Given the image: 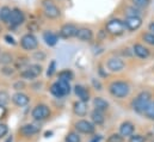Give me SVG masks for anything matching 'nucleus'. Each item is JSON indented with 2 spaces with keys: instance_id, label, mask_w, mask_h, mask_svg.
Returning <instances> with one entry per match:
<instances>
[{
  "instance_id": "38",
  "label": "nucleus",
  "mask_w": 154,
  "mask_h": 142,
  "mask_svg": "<svg viewBox=\"0 0 154 142\" xmlns=\"http://www.w3.org/2000/svg\"><path fill=\"white\" fill-rule=\"evenodd\" d=\"M7 131H8L7 125H6V124L0 123V139H1V137H4V136L7 134Z\"/></svg>"
},
{
  "instance_id": "9",
  "label": "nucleus",
  "mask_w": 154,
  "mask_h": 142,
  "mask_svg": "<svg viewBox=\"0 0 154 142\" xmlns=\"http://www.w3.org/2000/svg\"><path fill=\"white\" fill-rule=\"evenodd\" d=\"M75 129L79 133H82V134H92V133H94L96 127L90 121L80 119V121H78L77 123H75Z\"/></svg>"
},
{
  "instance_id": "47",
  "label": "nucleus",
  "mask_w": 154,
  "mask_h": 142,
  "mask_svg": "<svg viewBox=\"0 0 154 142\" xmlns=\"http://www.w3.org/2000/svg\"><path fill=\"white\" fill-rule=\"evenodd\" d=\"M0 32H1V26H0Z\"/></svg>"
},
{
  "instance_id": "45",
  "label": "nucleus",
  "mask_w": 154,
  "mask_h": 142,
  "mask_svg": "<svg viewBox=\"0 0 154 142\" xmlns=\"http://www.w3.org/2000/svg\"><path fill=\"white\" fill-rule=\"evenodd\" d=\"M100 140H102V136H100V135H97L96 137H93V140L91 142H99Z\"/></svg>"
},
{
  "instance_id": "36",
  "label": "nucleus",
  "mask_w": 154,
  "mask_h": 142,
  "mask_svg": "<svg viewBox=\"0 0 154 142\" xmlns=\"http://www.w3.org/2000/svg\"><path fill=\"white\" fill-rule=\"evenodd\" d=\"M56 71V62H55V60H53L51 62H50V65H49V67H48V71H47V75L48 76H51Z\"/></svg>"
},
{
  "instance_id": "6",
  "label": "nucleus",
  "mask_w": 154,
  "mask_h": 142,
  "mask_svg": "<svg viewBox=\"0 0 154 142\" xmlns=\"http://www.w3.org/2000/svg\"><path fill=\"white\" fill-rule=\"evenodd\" d=\"M20 45L25 50H35L38 47V41L32 34H25L20 38Z\"/></svg>"
},
{
  "instance_id": "35",
  "label": "nucleus",
  "mask_w": 154,
  "mask_h": 142,
  "mask_svg": "<svg viewBox=\"0 0 154 142\" xmlns=\"http://www.w3.org/2000/svg\"><path fill=\"white\" fill-rule=\"evenodd\" d=\"M124 139L121 134H112L109 139H108V142H123Z\"/></svg>"
},
{
  "instance_id": "5",
  "label": "nucleus",
  "mask_w": 154,
  "mask_h": 142,
  "mask_svg": "<svg viewBox=\"0 0 154 142\" xmlns=\"http://www.w3.org/2000/svg\"><path fill=\"white\" fill-rule=\"evenodd\" d=\"M50 113H51L50 109L45 104H38V105H36V106L34 107L32 111H31V116L36 121H44V119H47L50 116Z\"/></svg>"
},
{
  "instance_id": "37",
  "label": "nucleus",
  "mask_w": 154,
  "mask_h": 142,
  "mask_svg": "<svg viewBox=\"0 0 154 142\" xmlns=\"http://www.w3.org/2000/svg\"><path fill=\"white\" fill-rule=\"evenodd\" d=\"M146 141V137L142 136V135H131L129 142H145Z\"/></svg>"
},
{
  "instance_id": "28",
  "label": "nucleus",
  "mask_w": 154,
  "mask_h": 142,
  "mask_svg": "<svg viewBox=\"0 0 154 142\" xmlns=\"http://www.w3.org/2000/svg\"><path fill=\"white\" fill-rule=\"evenodd\" d=\"M66 142H81V139H80V136L78 135L77 133H69V134H67V136H66Z\"/></svg>"
},
{
  "instance_id": "14",
  "label": "nucleus",
  "mask_w": 154,
  "mask_h": 142,
  "mask_svg": "<svg viewBox=\"0 0 154 142\" xmlns=\"http://www.w3.org/2000/svg\"><path fill=\"white\" fill-rule=\"evenodd\" d=\"M133 51H134V54H135L137 57H140V59H147V57L149 56V54H151L149 50H148L145 45H142V44H140V43L134 44Z\"/></svg>"
},
{
  "instance_id": "13",
  "label": "nucleus",
  "mask_w": 154,
  "mask_h": 142,
  "mask_svg": "<svg viewBox=\"0 0 154 142\" xmlns=\"http://www.w3.org/2000/svg\"><path fill=\"white\" fill-rule=\"evenodd\" d=\"M12 102L17 105V106H25V105H28L29 104V102H30V99H29V97L25 94V93H22V92H17V93H14L13 96H12Z\"/></svg>"
},
{
  "instance_id": "42",
  "label": "nucleus",
  "mask_w": 154,
  "mask_h": 142,
  "mask_svg": "<svg viewBox=\"0 0 154 142\" xmlns=\"http://www.w3.org/2000/svg\"><path fill=\"white\" fill-rule=\"evenodd\" d=\"M92 85H93V87H94L96 90H98V91L102 90V84L99 82V80H97V79H92Z\"/></svg>"
},
{
  "instance_id": "22",
  "label": "nucleus",
  "mask_w": 154,
  "mask_h": 142,
  "mask_svg": "<svg viewBox=\"0 0 154 142\" xmlns=\"http://www.w3.org/2000/svg\"><path fill=\"white\" fill-rule=\"evenodd\" d=\"M91 119L93 122V124H97V125H100L104 123L105 121V117L103 115V112L98 111V110H93L92 113H91Z\"/></svg>"
},
{
  "instance_id": "46",
  "label": "nucleus",
  "mask_w": 154,
  "mask_h": 142,
  "mask_svg": "<svg viewBox=\"0 0 154 142\" xmlns=\"http://www.w3.org/2000/svg\"><path fill=\"white\" fill-rule=\"evenodd\" d=\"M12 141H13V137H12V136H10V137H8L5 142H12Z\"/></svg>"
},
{
  "instance_id": "27",
  "label": "nucleus",
  "mask_w": 154,
  "mask_h": 142,
  "mask_svg": "<svg viewBox=\"0 0 154 142\" xmlns=\"http://www.w3.org/2000/svg\"><path fill=\"white\" fill-rule=\"evenodd\" d=\"M12 61H13V57H12L11 54H8V53H2V54H1V56H0V62H1L2 65H8V63H11Z\"/></svg>"
},
{
  "instance_id": "21",
  "label": "nucleus",
  "mask_w": 154,
  "mask_h": 142,
  "mask_svg": "<svg viewBox=\"0 0 154 142\" xmlns=\"http://www.w3.org/2000/svg\"><path fill=\"white\" fill-rule=\"evenodd\" d=\"M38 130H39L38 127H36V125H34V124H25V125H23V127L20 128V133H22L24 136H26V137L37 134Z\"/></svg>"
},
{
  "instance_id": "32",
  "label": "nucleus",
  "mask_w": 154,
  "mask_h": 142,
  "mask_svg": "<svg viewBox=\"0 0 154 142\" xmlns=\"http://www.w3.org/2000/svg\"><path fill=\"white\" fill-rule=\"evenodd\" d=\"M10 102V96L7 92L1 91L0 92V105H6Z\"/></svg>"
},
{
  "instance_id": "29",
  "label": "nucleus",
  "mask_w": 154,
  "mask_h": 142,
  "mask_svg": "<svg viewBox=\"0 0 154 142\" xmlns=\"http://www.w3.org/2000/svg\"><path fill=\"white\" fill-rule=\"evenodd\" d=\"M131 2H133V5H134V6L143 8V7H147V6L149 5L151 0H131Z\"/></svg>"
},
{
  "instance_id": "18",
  "label": "nucleus",
  "mask_w": 154,
  "mask_h": 142,
  "mask_svg": "<svg viewBox=\"0 0 154 142\" xmlns=\"http://www.w3.org/2000/svg\"><path fill=\"white\" fill-rule=\"evenodd\" d=\"M43 39H44L45 44L49 45V47H54V45H56V43H57V41H59L57 35L54 34V32L50 31V30H47V31L43 32Z\"/></svg>"
},
{
  "instance_id": "12",
  "label": "nucleus",
  "mask_w": 154,
  "mask_h": 142,
  "mask_svg": "<svg viewBox=\"0 0 154 142\" xmlns=\"http://www.w3.org/2000/svg\"><path fill=\"white\" fill-rule=\"evenodd\" d=\"M106 66H108L109 71L121 72L123 68H124L125 63H124V61H123L122 59H119V57H111V59H109V60H108Z\"/></svg>"
},
{
  "instance_id": "7",
  "label": "nucleus",
  "mask_w": 154,
  "mask_h": 142,
  "mask_svg": "<svg viewBox=\"0 0 154 142\" xmlns=\"http://www.w3.org/2000/svg\"><path fill=\"white\" fill-rule=\"evenodd\" d=\"M42 73V67L39 65H30L20 73V76L26 80H34Z\"/></svg>"
},
{
  "instance_id": "3",
  "label": "nucleus",
  "mask_w": 154,
  "mask_h": 142,
  "mask_svg": "<svg viewBox=\"0 0 154 142\" xmlns=\"http://www.w3.org/2000/svg\"><path fill=\"white\" fill-rule=\"evenodd\" d=\"M105 29L111 35L119 36L125 31V25H124V22H122L121 19H117L116 18V19H111V20H109L106 23Z\"/></svg>"
},
{
  "instance_id": "44",
  "label": "nucleus",
  "mask_w": 154,
  "mask_h": 142,
  "mask_svg": "<svg viewBox=\"0 0 154 142\" xmlns=\"http://www.w3.org/2000/svg\"><path fill=\"white\" fill-rule=\"evenodd\" d=\"M148 30H149L152 34H154V22L149 23V25H148Z\"/></svg>"
},
{
  "instance_id": "4",
  "label": "nucleus",
  "mask_w": 154,
  "mask_h": 142,
  "mask_svg": "<svg viewBox=\"0 0 154 142\" xmlns=\"http://www.w3.org/2000/svg\"><path fill=\"white\" fill-rule=\"evenodd\" d=\"M42 6H43V12H44L45 17H48L50 19H56L60 17L61 11L51 0H43Z\"/></svg>"
},
{
  "instance_id": "34",
  "label": "nucleus",
  "mask_w": 154,
  "mask_h": 142,
  "mask_svg": "<svg viewBox=\"0 0 154 142\" xmlns=\"http://www.w3.org/2000/svg\"><path fill=\"white\" fill-rule=\"evenodd\" d=\"M32 57H34V60H36V61H44V60H45V54H44L43 51H41V50H37V51L34 53Z\"/></svg>"
},
{
  "instance_id": "40",
  "label": "nucleus",
  "mask_w": 154,
  "mask_h": 142,
  "mask_svg": "<svg viewBox=\"0 0 154 142\" xmlns=\"http://www.w3.org/2000/svg\"><path fill=\"white\" fill-rule=\"evenodd\" d=\"M4 39L6 41V43H8V44H11V45H16V39L11 35H5L4 36Z\"/></svg>"
},
{
  "instance_id": "20",
  "label": "nucleus",
  "mask_w": 154,
  "mask_h": 142,
  "mask_svg": "<svg viewBox=\"0 0 154 142\" xmlns=\"http://www.w3.org/2000/svg\"><path fill=\"white\" fill-rule=\"evenodd\" d=\"M93 105H94V110H98L100 112H104L109 109V103L102 98V97H97L93 99Z\"/></svg>"
},
{
  "instance_id": "26",
  "label": "nucleus",
  "mask_w": 154,
  "mask_h": 142,
  "mask_svg": "<svg viewBox=\"0 0 154 142\" xmlns=\"http://www.w3.org/2000/svg\"><path fill=\"white\" fill-rule=\"evenodd\" d=\"M56 82L59 84V86H60V88H61V91L63 92V94H65V96L69 94V92H71V85H69V82H68V81L57 80Z\"/></svg>"
},
{
  "instance_id": "30",
  "label": "nucleus",
  "mask_w": 154,
  "mask_h": 142,
  "mask_svg": "<svg viewBox=\"0 0 154 142\" xmlns=\"http://www.w3.org/2000/svg\"><path fill=\"white\" fill-rule=\"evenodd\" d=\"M142 38H143V41L147 44L154 45V34H152V32H146V34L142 35Z\"/></svg>"
},
{
  "instance_id": "43",
  "label": "nucleus",
  "mask_w": 154,
  "mask_h": 142,
  "mask_svg": "<svg viewBox=\"0 0 154 142\" xmlns=\"http://www.w3.org/2000/svg\"><path fill=\"white\" fill-rule=\"evenodd\" d=\"M7 115V109L5 105H0V119L5 118V116Z\"/></svg>"
},
{
  "instance_id": "1",
  "label": "nucleus",
  "mask_w": 154,
  "mask_h": 142,
  "mask_svg": "<svg viewBox=\"0 0 154 142\" xmlns=\"http://www.w3.org/2000/svg\"><path fill=\"white\" fill-rule=\"evenodd\" d=\"M151 98H152V94L148 91L140 92L136 96V98L133 100V104H131L134 111H136L137 113H145V111L147 110V107L149 106V104L152 103L151 102Z\"/></svg>"
},
{
  "instance_id": "11",
  "label": "nucleus",
  "mask_w": 154,
  "mask_h": 142,
  "mask_svg": "<svg viewBox=\"0 0 154 142\" xmlns=\"http://www.w3.org/2000/svg\"><path fill=\"white\" fill-rule=\"evenodd\" d=\"M125 29L129 31H135L142 25V19L140 17H127L124 20Z\"/></svg>"
},
{
  "instance_id": "39",
  "label": "nucleus",
  "mask_w": 154,
  "mask_h": 142,
  "mask_svg": "<svg viewBox=\"0 0 154 142\" xmlns=\"http://www.w3.org/2000/svg\"><path fill=\"white\" fill-rule=\"evenodd\" d=\"M24 87H25V84H24V81H17V82H14V85H13V88L14 90H17V91H20V90H24Z\"/></svg>"
},
{
  "instance_id": "31",
  "label": "nucleus",
  "mask_w": 154,
  "mask_h": 142,
  "mask_svg": "<svg viewBox=\"0 0 154 142\" xmlns=\"http://www.w3.org/2000/svg\"><path fill=\"white\" fill-rule=\"evenodd\" d=\"M127 17H140V11L134 7H127Z\"/></svg>"
},
{
  "instance_id": "8",
  "label": "nucleus",
  "mask_w": 154,
  "mask_h": 142,
  "mask_svg": "<svg viewBox=\"0 0 154 142\" xmlns=\"http://www.w3.org/2000/svg\"><path fill=\"white\" fill-rule=\"evenodd\" d=\"M24 22H25L24 12L19 8H13L11 12V17L8 19V24H11L12 26H18V25L23 24Z\"/></svg>"
},
{
  "instance_id": "15",
  "label": "nucleus",
  "mask_w": 154,
  "mask_h": 142,
  "mask_svg": "<svg viewBox=\"0 0 154 142\" xmlns=\"http://www.w3.org/2000/svg\"><path fill=\"white\" fill-rule=\"evenodd\" d=\"M75 37H77L78 39L82 41V42H90L93 38V32L88 28H81V29L78 30V34Z\"/></svg>"
},
{
  "instance_id": "19",
  "label": "nucleus",
  "mask_w": 154,
  "mask_h": 142,
  "mask_svg": "<svg viewBox=\"0 0 154 142\" xmlns=\"http://www.w3.org/2000/svg\"><path fill=\"white\" fill-rule=\"evenodd\" d=\"M73 111L75 115L80 116V117H84L87 113V104L85 102H81V100L75 102L73 105Z\"/></svg>"
},
{
  "instance_id": "33",
  "label": "nucleus",
  "mask_w": 154,
  "mask_h": 142,
  "mask_svg": "<svg viewBox=\"0 0 154 142\" xmlns=\"http://www.w3.org/2000/svg\"><path fill=\"white\" fill-rule=\"evenodd\" d=\"M145 115H146L147 118L153 119L154 121V102H152V103L149 104V106L147 107V110L145 111Z\"/></svg>"
},
{
  "instance_id": "25",
  "label": "nucleus",
  "mask_w": 154,
  "mask_h": 142,
  "mask_svg": "<svg viewBox=\"0 0 154 142\" xmlns=\"http://www.w3.org/2000/svg\"><path fill=\"white\" fill-rule=\"evenodd\" d=\"M50 92H51V94H53L54 97H56V98H61V97L65 96L63 92L61 91V88H60V86H59L57 82H54V84L50 86Z\"/></svg>"
},
{
  "instance_id": "24",
  "label": "nucleus",
  "mask_w": 154,
  "mask_h": 142,
  "mask_svg": "<svg viewBox=\"0 0 154 142\" xmlns=\"http://www.w3.org/2000/svg\"><path fill=\"white\" fill-rule=\"evenodd\" d=\"M73 72L69 71V69H63L59 73V80H62V81H71L73 80Z\"/></svg>"
},
{
  "instance_id": "16",
  "label": "nucleus",
  "mask_w": 154,
  "mask_h": 142,
  "mask_svg": "<svg viewBox=\"0 0 154 142\" xmlns=\"http://www.w3.org/2000/svg\"><path fill=\"white\" fill-rule=\"evenodd\" d=\"M134 130H135V127L131 122H123L119 127V134L122 136H131L134 135Z\"/></svg>"
},
{
  "instance_id": "10",
  "label": "nucleus",
  "mask_w": 154,
  "mask_h": 142,
  "mask_svg": "<svg viewBox=\"0 0 154 142\" xmlns=\"http://www.w3.org/2000/svg\"><path fill=\"white\" fill-rule=\"evenodd\" d=\"M78 29L74 24H65L62 25V28L60 29V36L62 38H72V37H75L78 34Z\"/></svg>"
},
{
  "instance_id": "41",
  "label": "nucleus",
  "mask_w": 154,
  "mask_h": 142,
  "mask_svg": "<svg viewBox=\"0 0 154 142\" xmlns=\"http://www.w3.org/2000/svg\"><path fill=\"white\" fill-rule=\"evenodd\" d=\"M1 72H2L5 75H12V74L14 73V68H11V67H7V66H5V67L1 69Z\"/></svg>"
},
{
  "instance_id": "17",
  "label": "nucleus",
  "mask_w": 154,
  "mask_h": 142,
  "mask_svg": "<svg viewBox=\"0 0 154 142\" xmlns=\"http://www.w3.org/2000/svg\"><path fill=\"white\" fill-rule=\"evenodd\" d=\"M74 92H75L77 97L81 100V102L87 103V102L90 100V93H88L87 88H85L84 86H81V85H77V86L74 87Z\"/></svg>"
},
{
  "instance_id": "2",
  "label": "nucleus",
  "mask_w": 154,
  "mask_h": 142,
  "mask_svg": "<svg viewBox=\"0 0 154 142\" xmlns=\"http://www.w3.org/2000/svg\"><path fill=\"white\" fill-rule=\"evenodd\" d=\"M110 93L116 98H125L130 92V86L125 81H112L109 86Z\"/></svg>"
},
{
  "instance_id": "23",
  "label": "nucleus",
  "mask_w": 154,
  "mask_h": 142,
  "mask_svg": "<svg viewBox=\"0 0 154 142\" xmlns=\"http://www.w3.org/2000/svg\"><path fill=\"white\" fill-rule=\"evenodd\" d=\"M11 12H12V10L8 6H2L0 8V20H2L4 23H8V19L11 17Z\"/></svg>"
}]
</instances>
